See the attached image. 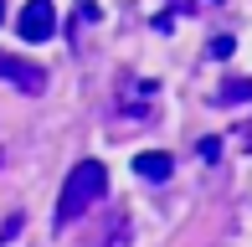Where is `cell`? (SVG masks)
<instances>
[{
  "instance_id": "cell-3",
  "label": "cell",
  "mask_w": 252,
  "mask_h": 247,
  "mask_svg": "<svg viewBox=\"0 0 252 247\" xmlns=\"http://www.w3.org/2000/svg\"><path fill=\"white\" fill-rule=\"evenodd\" d=\"M129 237H134L129 211L108 206V211H103V216L93 221V232H88V247H129Z\"/></svg>"
},
{
  "instance_id": "cell-4",
  "label": "cell",
  "mask_w": 252,
  "mask_h": 247,
  "mask_svg": "<svg viewBox=\"0 0 252 247\" xmlns=\"http://www.w3.org/2000/svg\"><path fill=\"white\" fill-rule=\"evenodd\" d=\"M16 31L26 41H47L52 31H57V10H52V0H26V10L16 16Z\"/></svg>"
},
{
  "instance_id": "cell-2",
  "label": "cell",
  "mask_w": 252,
  "mask_h": 247,
  "mask_svg": "<svg viewBox=\"0 0 252 247\" xmlns=\"http://www.w3.org/2000/svg\"><path fill=\"white\" fill-rule=\"evenodd\" d=\"M0 83H10V88H21L26 98H36V93H47V67H36V62H26V57H10V52H0Z\"/></svg>"
},
{
  "instance_id": "cell-8",
  "label": "cell",
  "mask_w": 252,
  "mask_h": 247,
  "mask_svg": "<svg viewBox=\"0 0 252 247\" xmlns=\"http://www.w3.org/2000/svg\"><path fill=\"white\" fill-rule=\"evenodd\" d=\"M0 21H5V0H0Z\"/></svg>"
},
{
  "instance_id": "cell-6",
  "label": "cell",
  "mask_w": 252,
  "mask_h": 247,
  "mask_svg": "<svg viewBox=\"0 0 252 247\" xmlns=\"http://www.w3.org/2000/svg\"><path fill=\"white\" fill-rule=\"evenodd\" d=\"M242 98H252V83L247 77H232V83L221 88V103H242Z\"/></svg>"
},
{
  "instance_id": "cell-1",
  "label": "cell",
  "mask_w": 252,
  "mask_h": 247,
  "mask_svg": "<svg viewBox=\"0 0 252 247\" xmlns=\"http://www.w3.org/2000/svg\"><path fill=\"white\" fill-rule=\"evenodd\" d=\"M103 196H108V165L103 160H77L72 175H67V185H62V196H57V227L83 221Z\"/></svg>"
},
{
  "instance_id": "cell-7",
  "label": "cell",
  "mask_w": 252,
  "mask_h": 247,
  "mask_svg": "<svg viewBox=\"0 0 252 247\" xmlns=\"http://www.w3.org/2000/svg\"><path fill=\"white\" fill-rule=\"evenodd\" d=\"M211 57H232V36H216L211 41Z\"/></svg>"
},
{
  "instance_id": "cell-5",
  "label": "cell",
  "mask_w": 252,
  "mask_h": 247,
  "mask_svg": "<svg viewBox=\"0 0 252 247\" xmlns=\"http://www.w3.org/2000/svg\"><path fill=\"white\" fill-rule=\"evenodd\" d=\"M170 170H175V160H170L165 150H144V154H134V175H139V181H170Z\"/></svg>"
}]
</instances>
